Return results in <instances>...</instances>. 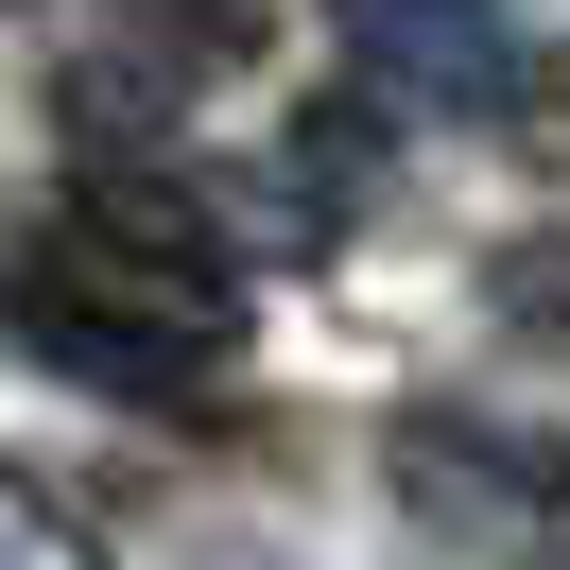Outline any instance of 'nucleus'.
<instances>
[{"label":"nucleus","mask_w":570,"mask_h":570,"mask_svg":"<svg viewBox=\"0 0 570 570\" xmlns=\"http://www.w3.org/2000/svg\"><path fill=\"white\" fill-rule=\"evenodd\" d=\"M0 570H105V519L36 466H0Z\"/></svg>","instance_id":"obj_4"},{"label":"nucleus","mask_w":570,"mask_h":570,"mask_svg":"<svg viewBox=\"0 0 570 570\" xmlns=\"http://www.w3.org/2000/svg\"><path fill=\"white\" fill-rule=\"evenodd\" d=\"M553 466H570V432H553Z\"/></svg>","instance_id":"obj_5"},{"label":"nucleus","mask_w":570,"mask_h":570,"mask_svg":"<svg viewBox=\"0 0 570 570\" xmlns=\"http://www.w3.org/2000/svg\"><path fill=\"white\" fill-rule=\"evenodd\" d=\"M0 312H18V346H52L70 381H121V397L243 363V277H225L208 174H190V156L174 174H156V156H105L52 225L0 243Z\"/></svg>","instance_id":"obj_1"},{"label":"nucleus","mask_w":570,"mask_h":570,"mask_svg":"<svg viewBox=\"0 0 570 570\" xmlns=\"http://www.w3.org/2000/svg\"><path fill=\"white\" fill-rule=\"evenodd\" d=\"M328 52H346L381 105H415V121H501L519 105L501 0H328Z\"/></svg>","instance_id":"obj_3"},{"label":"nucleus","mask_w":570,"mask_h":570,"mask_svg":"<svg viewBox=\"0 0 570 570\" xmlns=\"http://www.w3.org/2000/svg\"><path fill=\"white\" fill-rule=\"evenodd\" d=\"M397 501H415L432 535H466V553H501V570H553L570 553V466L519 450V432H466V415L397 432Z\"/></svg>","instance_id":"obj_2"}]
</instances>
